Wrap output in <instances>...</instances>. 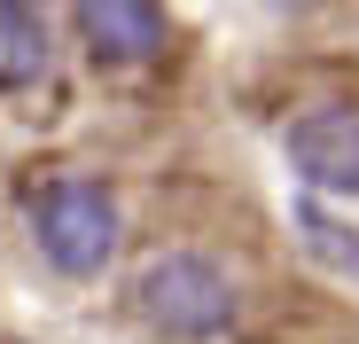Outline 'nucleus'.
<instances>
[{"label": "nucleus", "instance_id": "1", "mask_svg": "<svg viewBox=\"0 0 359 344\" xmlns=\"http://www.w3.org/2000/svg\"><path fill=\"white\" fill-rule=\"evenodd\" d=\"M32 235H39V251H47L55 274L86 282V274H102L117 258L126 219H117V196L102 180H79V172H71V180H47L32 196Z\"/></svg>", "mask_w": 359, "mask_h": 344}, {"label": "nucleus", "instance_id": "2", "mask_svg": "<svg viewBox=\"0 0 359 344\" xmlns=\"http://www.w3.org/2000/svg\"><path fill=\"white\" fill-rule=\"evenodd\" d=\"M141 321L156 329V336H172V344H203V336H219L226 321H234V282H226V266L219 258H203V251H164V258H149V274H141Z\"/></svg>", "mask_w": 359, "mask_h": 344}, {"label": "nucleus", "instance_id": "3", "mask_svg": "<svg viewBox=\"0 0 359 344\" xmlns=\"http://www.w3.org/2000/svg\"><path fill=\"white\" fill-rule=\"evenodd\" d=\"M289 157L313 188H336V196H359V110H305L289 126Z\"/></svg>", "mask_w": 359, "mask_h": 344}, {"label": "nucleus", "instance_id": "4", "mask_svg": "<svg viewBox=\"0 0 359 344\" xmlns=\"http://www.w3.org/2000/svg\"><path fill=\"white\" fill-rule=\"evenodd\" d=\"M79 39L94 63H149L164 47V0H79Z\"/></svg>", "mask_w": 359, "mask_h": 344}, {"label": "nucleus", "instance_id": "5", "mask_svg": "<svg viewBox=\"0 0 359 344\" xmlns=\"http://www.w3.org/2000/svg\"><path fill=\"white\" fill-rule=\"evenodd\" d=\"M47 71V24L32 16V0H0V94H16Z\"/></svg>", "mask_w": 359, "mask_h": 344}, {"label": "nucleus", "instance_id": "6", "mask_svg": "<svg viewBox=\"0 0 359 344\" xmlns=\"http://www.w3.org/2000/svg\"><path fill=\"white\" fill-rule=\"evenodd\" d=\"M297 227H305V243L328 258V266H344V274H359V227H344V219H328L320 204H297Z\"/></svg>", "mask_w": 359, "mask_h": 344}]
</instances>
